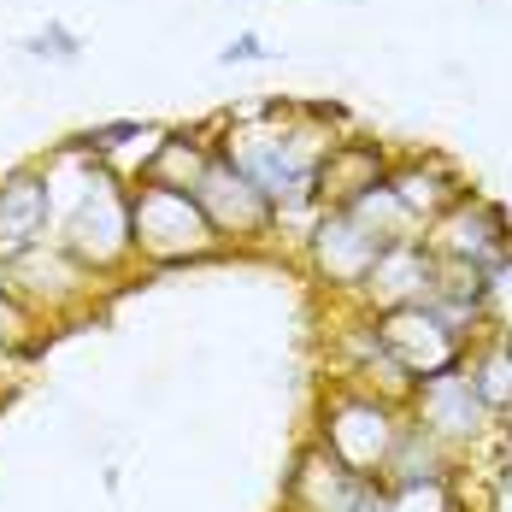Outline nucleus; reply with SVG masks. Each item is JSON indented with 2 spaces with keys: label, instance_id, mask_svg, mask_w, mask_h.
Returning <instances> with one entry per match:
<instances>
[{
  "label": "nucleus",
  "instance_id": "nucleus-6",
  "mask_svg": "<svg viewBox=\"0 0 512 512\" xmlns=\"http://www.w3.org/2000/svg\"><path fill=\"white\" fill-rule=\"evenodd\" d=\"M424 242H430L436 259L471 265V271H483L489 283L512 277V218H507L501 201H489V195H477V189H465L460 201L424 230Z\"/></svg>",
  "mask_w": 512,
  "mask_h": 512
},
{
  "label": "nucleus",
  "instance_id": "nucleus-2",
  "mask_svg": "<svg viewBox=\"0 0 512 512\" xmlns=\"http://www.w3.org/2000/svg\"><path fill=\"white\" fill-rule=\"evenodd\" d=\"M130 242H136V265L148 271H177V265H206L224 259V236L212 230V218L201 212V201L189 189L171 183H130Z\"/></svg>",
  "mask_w": 512,
  "mask_h": 512
},
{
  "label": "nucleus",
  "instance_id": "nucleus-8",
  "mask_svg": "<svg viewBox=\"0 0 512 512\" xmlns=\"http://www.w3.org/2000/svg\"><path fill=\"white\" fill-rule=\"evenodd\" d=\"M301 242H307V265H312V277H318V289H330V295L348 301V307H354L365 271H371L377 254L389 248L383 236H371V230L359 224L348 206H318V218L301 230Z\"/></svg>",
  "mask_w": 512,
  "mask_h": 512
},
{
  "label": "nucleus",
  "instance_id": "nucleus-18",
  "mask_svg": "<svg viewBox=\"0 0 512 512\" xmlns=\"http://www.w3.org/2000/svg\"><path fill=\"white\" fill-rule=\"evenodd\" d=\"M465 465L436 442V436H424L418 424H401V436H395V448H389V460L377 471V483H448V477H460Z\"/></svg>",
  "mask_w": 512,
  "mask_h": 512
},
{
  "label": "nucleus",
  "instance_id": "nucleus-17",
  "mask_svg": "<svg viewBox=\"0 0 512 512\" xmlns=\"http://www.w3.org/2000/svg\"><path fill=\"white\" fill-rule=\"evenodd\" d=\"M460 365H465V377L477 383V395L501 412V418H512V324L495 318L483 336H471Z\"/></svg>",
  "mask_w": 512,
  "mask_h": 512
},
{
  "label": "nucleus",
  "instance_id": "nucleus-12",
  "mask_svg": "<svg viewBox=\"0 0 512 512\" xmlns=\"http://www.w3.org/2000/svg\"><path fill=\"white\" fill-rule=\"evenodd\" d=\"M436 271H442V259L430 254V242H424V236H401V242H389V248L377 254V265L365 271V283H359L354 307L389 312V307L430 301V289H436Z\"/></svg>",
  "mask_w": 512,
  "mask_h": 512
},
{
  "label": "nucleus",
  "instance_id": "nucleus-13",
  "mask_svg": "<svg viewBox=\"0 0 512 512\" xmlns=\"http://www.w3.org/2000/svg\"><path fill=\"white\" fill-rule=\"evenodd\" d=\"M383 183L395 189V201L407 206V218L418 224V236L448 212V206L465 195V177L448 165L442 154H407V159H389Z\"/></svg>",
  "mask_w": 512,
  "mask_h": 512
},
{
  "label": "nucleus",
  "instance_id": "nucleus-14",
  "mask_svg": "<svg viewBox=\"0 0 512 512\" xmlns=\"http://www.w3.org/2000/svg\"><path fill=\"white\" fill-rule=\"evenodd\" d=\"M218 154V118L212 124H171L159 130V142L142 154V171L148 183H171V189H195V177L206 171V159ZM130 177V183H136Z\"/></svg>",
  "mask_w": 512,
  "mask_h": 512
},
{
  "label": "nucleus",
  "instance_id": "nucleus-4",
  "mask_svg": "<svg viewBox=\"0 0 512 512\" xmlns=\"http://www.w3.org/2000/svg\"><path fill=\"white\" fill-rule=\"evenodd\" d=\"M401 424H407L401 401H389L377 389H359L348 377H330L324 395H318V412H312V442L330 448L359 477H377L395 436H401Z\"/></svg>",
  "mask_w": 512,
  "mask_h": 512
},
{
  "label": "nucleus",
  "instance_id": "nucleus-15",
  "mask_svg": "<svg viewBox=\"0 0 512 512\" xmlns=\"http://www.w3.org/2000/svg\"><path fill=\"white\" fill-rule=\"evenodd\" d=\"M495 289H501V283H489L483 271H471V265H448V259H442L436 289H430V307L442 312L465 342H471V336H483V330L495 324Z\"/></svg>",
  "mask_w": 512,
  "mask_h": 512
},
{
  "label": "nucleus",
  "instance_id": "nucleus-22",
  "mask_svg": "<svg viewBox=\"0 0 512 512\" xmlns=\"http://www.w3.org/2000/svg\"><path fill=\"white\" fill-rule=\"evenodd\" d=\"M18 48H24V59H36V65H77V59H83V36H77L71 24L48 18V24H42V30H30Z\"/></svg>",
  "mask_w": 512,
  "mask_h": 512
},
{
  "label": "nucleus",
  "instance_id": "nucleus-16",
  "mask_svg": "<svg viewBox=\"0 0 512 512\" xmlns=\"http://www.w3.org/2000/svg\"><path fill=\"white\" fill-rule=\"evenodd\" d=\"M383 171H389V154L377 142H365V136H348V142H336L324 154L318 177H312V195H318V206H342L354 201L365 183H377Z\"/></svg>",
  "mask_w": 512,
  "mask_h": 512
},
{
  "label": "nucleus",
  "instance_id": "nucleus-1",
  "mask_svg": "<svg viewBox=\"0 0 512 512\" xmlns=\"http://www.w3.org/2000/svg\"><path fill=\"white\" fill-rule=\"evenodd\" d=\"M53 177V242L95 271L101 283H118L136 271V242H130V177L112 171L106 159L83 154L77 142H59L48 154Z\"/></svg>",
  "mask_w": 512,
  "mask_h": 512
},
{
  "label": "nucleus",
  "instance_id": "nucleus-21",
  "mask_svg": "<svg viewBox=\"0 0 512 512\" xmlns=\"http://www.w3.org/2000/svg\"><path fill=\"white\" fill-rule=\"evenodd\" d=\"M159 124H142V118H118V124H95V130H77V136H65V142H77L83 154H95L112 165V154L124 148V142H154Z\"/></svg>",
  "mask_w": 512,
  "mask_h": 512
},
{
  "label": "nucleus",
  "instance_id": "nucleus-23",
  "mask_svg": "<svg viewBox=\"0 0 512 512\" xmlns=\"http://www.w3.org/2000/svg\"><path fill=\"white\" fill-rule=\"evenodd\" d=\"M259 59H271V48L259 42L254 30H242V36H230V42L218 48V65H259Z\"/></svg>",
  "mask_w": 512,
  "mask_h": 512
},
{
  "label": "nucleus",
  "instance_id": "nucleus-10",
  "mask_svg": "<svg viewBox=\"0 0 512 512\" xmlns=\"http://www.w3.org/2000/svg\"><path fill=\"white\" fill-rule=\"evenodd\" d=\"M371 318H377L383 348L412 371V383H418V377H430V371H448V365H460V359H465V336L436 307H430V301L371 312Z\"/></svg>",
  "mask_w": 512,
  "mask_h": 512
},
{
  "label": "nucleus",
  "instance_id": "nucleus-11",
  "mask_svg": "<svg viewBox=\"0 0 512 512\" xmlns=\"http://www.w3.org/2000/svg\"><path fill=\"white\" fill-rule=\"evenodd\" d=\"M53 236V177L48 159H24L0 171V265L18 259L24 248Z\"/></svg>",
  "mask_w": 512,
  "mask_h": 512
},
{
  "label": "nucleus",
  "instance_id": "nucleus-3",
  "mask_svg": "<svg viewBox=\"0 0 512 512\" xmlns=\"http://www.w3.org/2000/svg\"><path fill=\"white\" fill-rule=\"evenodd\" d=\"M407 418L424 430V436H436L465 471L483 465L489 448L501 454V448H507V430H512L507 418L477 395V383L465 377V365H448V371L418 377L412 395H407Z\"/></svg>",
  "mask_w": 512,
  "mask_h": 512
},
{
  "label": "nucleus",
  "instance_id": "nucleus-7",
  "mask_svg": "<svg viewBox=\"0 0 512 512\" xmlns=\"http://www.w3.org/2000/svg\"><path fill=\"white\" fill-rule=\"evenodd\" d=\"M0 283L36 312L42 324H65L71 312H89L95 307V289H101V277L83 271L53 236L36 242V248H24L18 259H6L0 265Z\"/></svg>",
  "mask_w": 512,
  "mask_h": 512
},
{
  "label": "nucleus",
  "instance_id": "nucleus-5",
  "mask_svg": "<svg viewBox=\"0 0 512 512\" xmlns=\"http://www.w3.org/2000/svg\"><path fill=\"white\" fill-rule=\"evenodd\" d=\"M189 195L201 201V212L212 218V230L224 236V248L242 254V248H271L277 242V201L224 148L206 159V171L195 177Z\"/></svg>",
  "mask_w": 512,
  "mask_h": 512
},
{
  "label": "nucleus",
  "instance_id": "nucleus-9",
  "mask_svg": "<svg viewBox=\"0 0 512 512\" xmlns=\"http://www.w3.org/2000/svg\"><path fill=\"white\" fill-rule=\"evenodd\" d=\"M377 477H359L336 460L330 448L301 442V454L289 465V483H283V512H371L377 507Z\"/></svg>",
  "mask_w": 512,
  "mask_h": 512
},
{
  "label": "nucleus",
  "instance_id": "nucleus-19",
  "mask_svg": "<svg viewBox=\"0 0 512 512\" xmlns=\"http://www.w3.org/2000/svg\"><path fill=\"white\" fill-rule=\"evenodd\" d=\"M371 512H465L460 477H448V483H383Z\"/></svg>",
  "mask_w": 512,
  "mask_h": 512
},
{
  "label": "nucleus",
  "instance_id": "nucleus-20",
  "mask_svg": "<svg viewBox=\"0 0 512 512\" xmlns=\"http://www.w3.org/2000/svg\"><path fill=\"white\" fill-rule=\"evenodd\" d=\"M36 336H42V318L24 307L6 283H0V365L6 359H18V354H30L36 348Z\"/></svg>",
  "mask_w": 512,
  "mask_h": 512
}]
</instances>
